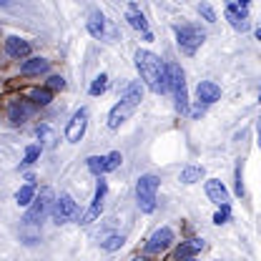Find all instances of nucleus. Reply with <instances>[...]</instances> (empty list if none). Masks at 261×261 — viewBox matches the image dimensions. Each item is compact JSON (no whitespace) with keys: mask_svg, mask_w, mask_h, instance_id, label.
I'll return each mask as SVG.
<instances>
[{"mask_svg":"<svg viewBox=\"0 0 261 261\" xmlns=\"http://www.w3.org/2000/svg\"><path fill=\"white\" fill-rule=\"evenodd\" d=\"M136 68L141 73V81L153 91V93H166L168 91V70L161 63V58L151 50H138L136 53Z\"/></svg>","mask_w":261,"mask_h":261,"instance_id":"f257e3e1","label":"nucleus"},{"mask_svg":"<svg viewBox=\"0 0 261 261\" xmlns=\"http://www.w3.org/2000/svg\"><path fill=\"white\" fill-rule=\"evenodd\" d=\"M141 98H143L141 83H130L128 88H126V93L121 96V100L111 108V113H108V126H111V128H118L123 121H128L130 116H133V111L138 108Z\"/></svg>","mask_w":261,"mask_h":261,"instance_id":"f03ea898","label":"nucleus"},{"mask_svg":"<svg viewBox=\"0 0 261 261\" xmlns=\"http://www.w3.org/2000/svg\"><path fill=\"white\" fill-rule=\"evenodd\" d=\"M156 194H159V176H153V173L141 176L136 184V198H138V208L143 214H151L156 208Z\"/></svg>","mask_w":261,"mask_h":261,"instance_id":"7ed1b4c3","label":"nucleus"},{"mask_svg":"<svg viewBox=\"0 0 261 261\" xmlns=\"http://www.w3.org/2000/svg\"><path fill=\"white\" fill-rule=\"evenodd\" d=\"M166 70H168V91L176 98V108H178L181 113H186V111H189V93H186L184 70H181V65H176V63H168Z\"/></svg>","mask_w":261,"mask_h":261,"instance_id":"20e7f679","label":"nucleus"},{"mask_svg":"<svg viewBox=\"0 0 261 261\" xmlns=\"http://www.w3.org/2000/svg\"><path fill=\"white\" fill-rule=\"evenodd\" d=\"M173 33H176V43H178V48H181L186 56H194L196 50L201 48V43L206 40V33L201 31L198 25H176Z\"/></svg>","mask_w":261,"mask_h":261,"instance_id":"39448f33","label":"nucleus"},{"mask_svg":"<svg viewBox=\"0 0 261 261\" xmlns=\"http://www.w3.org/2000/svg\"><path fill=\"white\" fill-rule=\"evenodd\" d=\"M53 203H56V198H53V191L50 189H40V194L35 196V201L31 203V208H28V214H25V224H40L43 219H45V214L53 208Z\"/></svg>","mask_w":261,"mask_h":261,"instance_id":"423d86ee","label":"nucleus"},{"mask_svg":"<svg viewBox=\"0 0 261 261\" xmlns=\"http://www.w3.org/2000/svg\"><path fill=\"white\" fill-rule=\"evenodd\" d=\"M50 216H53L56 224H65V221H70V219L78 216V203L68 194H63L61 198H56V203L50 208Z\"/></svg>","mask_w":261,"mask_h":261,"instance_id":"0eeeda50","label":"nucleus"},{"mask_svg":"<svg viewBox=\"0 0 261 261\" xmlns=\"http://www.w3.org/2000/svg\"><path fill=\"white\" fill-rule=\"evenodd\" d=\"M86 126H88V108H81L73 113V118L68 121V128H65V138L70 143H78L86 133Z\"/></svg>","mask_w":261,"mask_h":261,"instance_id":"6e6552de","label":"nucleus"},{"mask_svg":"<svg viewBox=\"0 0 261 261\" xmlns=\"http://www.w3.org/2000/svg\"><path fill=\"white\" fill-rule=\"evenodd\" d=\"M106 191H108V184L100 178L96 186V194H93V201H91V206H88V211L81 216V224H93L98 216H100V211H103V198H106Z\"/></svg>","mask_w":261,"mask_h":261,"instance_id":"1a4fd4ad","label":"nucleus"},{"mask_svg":"<svg viewBox=\"0 0 261 261\" xmlns=\"http://www.w3.org/2000/svg\"><path fill=\"white\" fill-rule=\"evenodd\" d=\"M126 20L130 23V28H136L138 33H143V38L146 40H153V33L148 28V20H146V15L141 13V8L136 5V3H130L128 10H126Z\"/></svg>","mask_w":261,"mask_h":261,"instance_id":"9d476101","label":"nucleus"},{"mask_svg":"<svg viewBox=\"0 0 261 261\" xmlns=\"http://www.w3.org/2000/svg\"><path fill=\"white\" fill-rule=\"evenodd\" d=\"M33 111H35V103H28V100H13V103L8 106V118H10V123L20 126V123H25V121L31 118Z\"/></svg>","mask_w":261,"mask_h":261,"instance_id":"9b49d317","label":"nucleus"},{"mask_svg":"<svg viewBox=\"0 0 261 261\" xmlns=\"http://www.w3.org/2000/svg\"><path fill=\"white\" fill-rule=\"evenodd\" d=\"M171 241H173V231L168 226L159 228V231H153V236L148 239V244H146V251L148 254H161L166 251L168 246H171Z\"/></svg>","mask_w":261,"mask_h":261,"instance_id":"f8f14e48","label":"nucleus"},{"mask_svg":"<svg viewBox=\"0 0 261 261\" xmlns=\"http://www.w3.org/2000/svg\"><path fill=\"white\" fill-rule=\"evenodd\" d=\"M196 96H198V100L203 106H211V103H216L221 98V88L216 83H211V81H201L198 88H196Z\"/></svg>","mask_w":261,"mask_h":261,"instance_id":"ddd939ff","label":"nucleus"},{"mask_svg":"<svg viewBox=\"0 0 261 261\" xmlns=\"http://www.w3.org/2000/svg\"><path fill=\"white\" fill-rule=\"evenodd\" d=\"M5 53L10 58H25V56H31V43L23 40V38H18V35H10L5 40Z\"/></svg>","mask_w":261,"mask_h":261,"instance_id":"4468645a","label":"nucleus"},{"mask_svg":"<svg viewBox=\"0 0 261 261\" xmlns=\"http://www.w3.org/2000/svg\"><path fill=\"white\" fill-rule=\"evenodd\" d=\"M226 20L231 23V28L233 31H249V13L246 10H241V8H236V5H228L226 8Z\"/></svg>","mask_w":261,"mask_h":261,"instance_id":"2eb2a0df","label":"nucleus"},{"mask_svg":"<svg viewBox=\"0 0 261 261\" xmlns=\"http://www.w3.org/2000/svg\"><path fill=\"white\" fill-rule=\"evenodd\" d=\"M206 196H208L214 203H219V206H226L228 203V191H226V186H224L219 178L206 181Z\"/></svg>","mask_w":261,"mask_h":261,"instance_id":"dca6fc26","label":"nucleus"},{"mask_svg":"<svg viewBox=\"0 0 261 261\" xmlns=\"http://www.w3.org/2000/svg\"><path fill=\"white\" fill-rule=\"evenodd\" d=\"M203 249V241L201 239H189V241H184L178 249H176V261L181 259H194L196 254Z\"/></svg>","mask_w":261,"mask_h":261,"instance_id":"f3484780","label":"nucleus"},{"mask_svg":"<svg viewBox=\"0 0 261 261\" xmlns=\"http://www.w3.org/2000/svg\"><path fill=\"white\" fill-rule=\"evenodd\" d=\"M50 68V63L45 61V58H31V61H25V63L20 65V73L23 75H40V73H45Z\"/></svg>","mask_w":261,"mask_h":261,"instance_id":"a211bd4d","label":"nucleus"},{"mask_svg":"<svg viewBox=\"0 0 261 261\" xmlns=\"http://www.w3.org/2000/svg\"><path fill=\"white\" fill-rule=\"evenodd\" d=\"M88 33H91L93 38H103V33H106V18H103V13L93 10V13L88 15Z\"/></svg>","mask_w":261,"mask_h":261,"instance_id":"6ab92c4d","label":"nucleus"},{"mask_svg":"<svg viewBox=\"0 0 261 261\" xmlns=\"http://www.w3.org/2000/svg\"><path fill=\"white\" fill-rule=\"evenodd\" d=\"M15 201H18V206H31L33 201H35V184H25V186H20L18 189V194H15Z\"/></svg>","mask_w":261,"mask_h":261,"instance_id":"aec40b11","label":"nucleus"},{"mask_svg":"<svg viewBox=\"0 0 261 261\" xmlns=\"http://www.w3.org/2000/svg\"><path fill=\"white\" fill-rule=\"evenodd\" d=\"M86 163H88V171H91L93 176H103V173H108V168H106V166H108V159H106V156H91Z\"/></svg>","mask_w":261,"mask_h":261,"instance_id":"412c9836","label":"nucleus"},{"mask_svg":"<svg viewBox=\"0 0 261 261\" xmlns=\"http://www.w3.org/2000/svg\"><path fill=\"white\" fill-rule=\"evenodd\" d=\"M203 178V168L201 166H186L184 171H181V181L184 184H196V181H201Z\"/></svg>","mask_w":261,"mask_h":261,"instance_id":"4be33fe9","label":"nucleus"},{"mask_svg":"<svg viewBox=\"0 0 261 261\" xmlns=\"http://www.w3.org/2000/svg\"><path fill=\"white\" fill-rule=\"evenodd\" d=\"M31 100L35 106H48V103L53 100V93H50V88H33Z\"/></svg>","mask_w":261,"mask_h":261,"instance_id":"5701e85b","label":"nucleus"},{"mask_svg":"<svg viewBox=\"0 0 261 261\" xmlns=\"http://www.w3.org/2000/svg\"><path fill=\"white\" fill-rule=\"evenodd\" d=\"M106 88H108V75H106V73H100L96 81L91 83V88H88V91H91V96H100V93H106Z\"/></svg>","mask_w":261,"mask_h":261,"instance_id":"b1692460","label":"nucleus"},{"mask_svg":"<svg viewBox=\"0 0 261 261\" xmlns=\"http://www.w3.org/2000/svg\"><path fill=\"white\" fill-rule=\"evenodd\" d=\"M123 241H126V239H123L121 233H113V236H108L106 241H100V246H103L106 251H116V249L123 246Z\"/></svg>","mask_w":261,"mask_h":261,"instance_id":"393cba45","label":"nucleus"},{"mask_svg":"<svg viewBox=\"0 0 261 261\" xmlns=\"http://www.w3.org/2000/svg\"><path fill=\"white\" fill-rule=\"evenodd\" d=\"M198 13H201L208 23H216V13H214V8H211L208 3H201V5H198Z\"/></svg>","mask_w":261,"mask_h":261,"instance_id":"a878e982","label":"nucleus"},{"mask_svg":"<svg viewBox=\"0 0 261 261\" xmlns=\"http://www.w3.org/2000/svg\"><path fill=\"white\" fill-rule=\"evenodd\" d=\"M38 138H43V143H45V146H53V141H56L53 130L48 128V126H40V128H38Z\"/></svg>","mask_w":261,"mask_h":261,"instance_id":"bb28decb","label":"nucleus"},{"mask_svg":"<svg viewBox=\"0 0 261 261\" xmlns=\"http://www.w3.org/2000/svg\"><path fill=\"white\" fill-rule=\"evenodd\" d=\"M106 159H108V166H106V168H108V173H111V171H116V168L121 166V161H123V156H121L118 151H113V153H108Z\"/></svg>","mask_w":261,"mask_h":261,"instance_id":"cd10ccee","label":"nucleus"},{"mask_svg":"<svg viewBox=\"0 0 261 261\" xmlns=\"http://www.w3.org/2000/svg\"><path fill=\"white\" fill-rule=\"evenodd\" d=\"M48 88H50V91H63L65 88L63 75H50V78H48Z\"/></svg>","mask_w":261,"mask_h":261,"instance_id":"c85d7f7f","label":"nucleus"},{"mask_svg":"<svg viewBox=\"0 0 261 261\" xmlns=\"http://www.w3.org/2000/svg\"><path fill=\"white\" fill-rule=\"evenodd\" d=\"M228 216H231V211H228V203H226V206H221V208L216 211L214 221H216V224H226V221H228Z\"/></svg>","mask_w":261,"mask_h":261,"instance_id":"c756f323","label":"nucleus"},{"mask_svg":"<svg viewBox=\"0 0 261 261\" xmlns=\"http://www.w3.org/2000/svg\"><path fill=\"white\" fill-rule=\"evenodd\" d=\"M38 156H40V148H38V146H28V148H25V163H35Z\"/></svg>","mask_w":261,"mask_h":261,"instance_id":"7c9ffc66","label":"nucleus"},{"mask_svg":"<svg viewBox=\"0 0 261 261\" xmlns=\"http://www.w3.org/2000/svg\"><path fill=\"white\" fill-rule=\"evenodd\" d=\"M236 194L244 196V181H241V171H236Z\"/></svg>","mask_w":261,"mask_h":261,"instance_id":"2f4dec72","label":"nucleus"},{"mask_svg":"<svg viewBox=\"0 0 261 261\" xmlns=\"http://www.w3.org/2000/svg\"><path fill=\"white\" fill-rule=\"evenodd\" d=\"M249 3H251V0H239V3H236V8H241V10H246V8H249Z\"/></svg>","mask_w":261,"mask_h":261,"instance_id":"473e14b6","label":"nucleus"},{"mask_svg":"<svg viewBox=\"0 0 261 261\" xmlns=\"http://www.w3.org/2000/svg\"><path fill=\"white\" fill-rule=\"evenodd\" d=\"M0 5H3V8H8V5H13V0H0Z\"/></svg>","mask_w":261,"mask_h":261,"instance_id":"72a5a7b5","label":"nucleus"},{"mask_svg":"<svg viewBox=\"0 0 261 261\" xmlns=\"http://www.w3.org/2000/svg\"><path fill=\"white\" fill-rule=\"evenodd\" d=\"M259 146H261V121H259Z\"/></svg>","mask_w":261,"mask_h":261,"instance_id":"f704fd0d","label":"nucleus"},{"mask_svg":"<svg viewBox=\"0 0 261 261\" xmlns=\"http://www.w3.org/2000/svg\"><path fill=\"white\" fill-rule=\"evenodd\" d=\"M256 38H259V40H261V28H259V31H256Z\"/></svg>","mask_w":261,"mask_h":261,"instance_id":"c9c22d12","label":"nucleus"},{"mask_svg":"<svg viewBox=\"0 0 261 261\" xmlns=\"http://www.w3.org/2000/svg\"><path fill=\"white\" fill-rule=\"evenodd\" d=\"M181 261H196V259H181Z\"/></svg>","mask_w":261,"mask_h":261,"instance_id":"e433bc0d","label":"nucleus"},{"mask_svg":"<svg viewBox=\"0 0 261 261\" xmlns=\"http://www.w3.org/2000/svg\"><path fill=\"white\" fill-rule=\"evenodd\" d=\"M133 261H146V259H133Z\"/></svg>","mask_w":261,"mask_h":261,"instance_id":"4c0bfd02","label":"nucleus"},{"mask_svg":"<svg viewBox=\"0 0 261 261\" xmlns=\"http://www.w3.org/2000/svg\"><path fill=\"white\" fill-rule=\"evenodd\" d=\"M259 100H261V96H259Z\"/></svg>","mask_w":261,"mask_h":261,"instance_id":"58836bf2","label":"nucleus"}]
</instances>
